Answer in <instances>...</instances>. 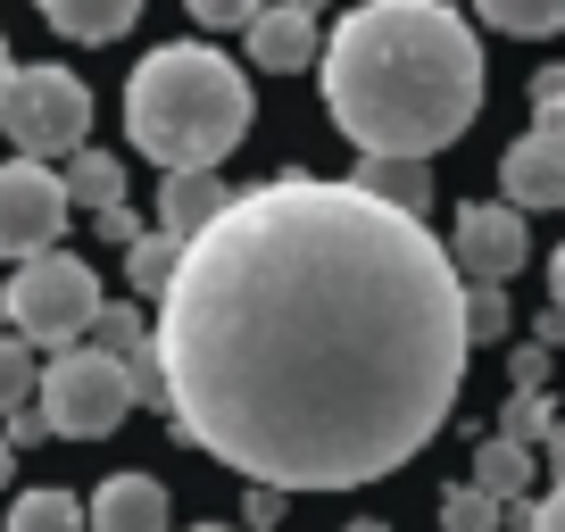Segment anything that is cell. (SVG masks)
<instances>
[{
	"instance_id": "cell-8",
	"label": "cell",
	"mask_w": 565,
	"mask_h": 532,
	"mask_svg": "<svg viewBox=\"0 0 565 532\" xmlns=\"http://www.w3.org/2000/svg\"><path fill=\"white\" fill-rule=\"evenodd\" d=\"M449 258H458L466 284H508V275H524V258H532L524 209H508V200H475V209H458Z\"/></svg>"
},
{
	"instance_id": "cell-26",
	"label": "cell",
	"mask_w": 565,
	"mask_h": 532,
	"mask_svg": "<svg viewBox=\"0 0 565 532\" xmlns=\"http://www.w3.org/2000/svg\"><path fill=\"white\" fill-rule=\"evenodd\" d=\"M183 9H192L209 34H233V25H249L258 9H275V0H183Z\"/></svg>"
},
{
	"instance_id": "cell-23",
	"label": "cell",
	"mask_w": 565,
	"mask_h": 532,
	"mask_svg": "<svg viewBox=\"0 0 565 532\" xmlns=\"http://www.w3.org/2000/svg\"><path fill=\"white\" fill-rule=\"evenodd\" d=\"M499 433L524 441V449H548V433H557V400H548V391H515L508 408H499Z\"/></svg>"
},
{
	"instance_id": "cell-40",
	"label": "cell",
	"mask_w": 565,
	"mask_h": 532,
	"mask_svg": "<svg viewBox=\"0 0 565 532\" xmlns=\"http://www.w3.org/2000/svg\"><path fill=\"white\" fill-rule=\"evenodd\" d=\"M300 9H317V0H300Z\"/></svg>"
},
{
	"instance_id": "cell-39",
	"label": "cell",
	"mask_w": 565,
	"mask_h": 532,
	"mask_svg": "<svg viewBox=\"0 0 565 532\" xmlns=\"http://www.w3.org/2000/svg\"><path fill=\"white\" fill-rule=\"evenodd\" d=\"M192 532H242V524H192Z\"/></svg>"
},
{
	"instance_id": "cell-5",
	"label": "cell",
	"mask_w": 565,
	"mask_h": 532,
	"mask_svg": "<svg viewBox=\"0 0 565 532\" xmlns=\"http://www.w3.org/2000/svg\"><path fill=\"white\" fill-rule=\"evenodd\" d=\"M100 308L108 300H100V284H92V266L75 258V249H42V258H25L18 275H9V333H25L51 358L75 350Z\"/></svg>"
},
{
	"instance_id": "cell-19",
	"label": "cell",
	"mask_w": 565,
	"mask_h": 532,
	"mask_svg": "<svg viewBox=\"0 0 565 532\" xmlns=\"http://www.w3.org/2000/svg\"><path fill=\"white\" fill-rule=\"evenodd\" d=\"M42 400V350L25 333H0V416H18Z\"/></svg>"
},
{
	"instance_id": "cell-25",
	"label": "cell",
	"mask_w": 565,
	"mask_h": 532,
	"mask_svg": "<svg viewBox=\"0 0 565 532\" xmlns=\"http://www.w3.org/2000/svg\"><path fill=\"white\" fill-rule=\"evenodd\" d=\"M532 125H541V134H565V67L532 75Z\"/></svg>"
},
{
	"instance_id": "cell-1",
	"label": "cell",
	"mask_w": 565,
	"mask_h": 532,
	"mask_svg": "<svg viewBox=\"0 0 565 532\" xmlns=\"http://www.w3.org/2000/svg\"><path fill=\"white\" fill-rule=\"evenodd\" d=\"M466 358L475 333L449 242L324 175L233 192L159 300L175 433L275 491L399 475L449 425Z\"/></svg>"
},
{
	"instance_id": "cell-18",
	"label": "cell",
	"mask_w": 565,
	"mask_h": 532,
	"mask_svg": "<svg viewBox=\"0 0 565 532\" xmlns=\"http://www.w3.org/2000/svg\"><path fill=\"white\" fill-rule=\"evenodd\" d=\"M67 200L92 209V216L117 209V200H125V159H108V150H75V159H67Z\"/></svg>"
},
{
	"instance_id": "cell-36",
	"label": "cell",
	"mask_w": 565,
	"mask_h": 532,
	"mask_svg": "<svg viewBox=\"0 0 565 532\" xmlns=\"http://www.w3.org/2000/svg\"><path fill=\"white\" fill-rule=\"evenodd\" d=\"M9 75H18V58H9V34H0V100H9Z\"/></svg>"
},
{
	"instance_id": "cell-22",
	"label": "cell",
	"mask_w": 565,
	"mask_h": 532,
	"mask_svg": "<svg viewBox=\"0 0 565 532\" xmlns=\"http://www.w3.org/2000/svg\"><path fill=\"white\" fill-rule=\"evenodd\" d=\"M150 341H159V324H141V308H125V300H108L92 317V350H108V358H141Z\"/></svg>"
},
{
	"instance_id": "cell-31",
	"label": "cell",
	"mask_w": 565,
	"mask_h": 532,
	"mask_svg": "<svg viewBox=\"0 0 565 532\" xmlns=\"http://www.w3.org/2000/svg\"><path fill=\"white\" fill-rule=\"evenodd\" d=\"M541 374H548V350L532 341V350H515V391H541Z\"/></svg>"
},
{
	"instance_id": "cell-35",
	"label": "cell",
	"mask_w": 565,
	"mask_h": 532,
	"mask_svg": "<svg viewBox=\"0 0 565 532\" xmlns=\"http://www.w3.org/2000/svg\"><path fill=\"white\" fill-rule=\"evenodd\" d=\"M9 482H18V449L0 441V491H9Z\"/></svg>"
},
{
	"instance_id": "cell-15",
	"label": "cell",
	"mask_w": 565,
	"mask_h": 532,
	"mask_svg": "<svg viewBox=\"0 0 565 532\" xmlns=\"http://www.w3.org/2000/svg\"><path fill=\"white\" fill-rule=\"evenodd\" d=\"M532 475H541V466H532V449H524V441H508V433H491V441L475 449V482H482L491 499H508V508L532 491Z\"/></svg>"
},
{
	"instance_id": "cell-21",
	"label": "cell",
	"mask_w": 565,
	"mask_h": 532,
	"mask_svg": "<svg viewBox=\"0 0 565 532\" xmlns=\"http://www.w3.org/2000/svg\"><path fill=\"white\" fill-rule=\"evenodd\" d=\"M508 524V499H491L482 482H449L441 491V532H499Z\"/></svg>"
},
{
	"instance_id": "cell-33",
	"label": "cell",
	"mask_w": 565,
	"mask_h": 532,
	"mask_svg": "<svg viewBox=\"0 0 565 532\" xmlns=\"http://www.w3.org/2000/svg\"><path fill=\"white\" fill-rule=\"evenodd\" d=\"M548 291H557V308H565V242H557V258H548Z\"/></svg>"
},
{
	"instance_id": "cell-32",
	"label": "cell",
	"mask_w": 565,
	"mask_h": 532,
	"mask_svg": "<svg viewBox=\"0 0 565 532\" xmlns=\"http://www.w3.org/2000/svg\"><path fill=\"white\" fill-rule=\"evenodd\" d=\"M532 341H541V350H565V308H548V317L532 324Z\"/></svg>"
},
{
	"instance_id": "cell-29",
	"label": "cell",
	"mask_w": 565,
	"mask_h": 532,
	"mask_svg": "<svg viewBox=\"0 0 565 532\" xmlns=\"http://www.w3.org/2000/svg\"><path fill=\"white\" fill-rule=\"evenodd\" d=\"M92 225H100V242H117V249H134V242H141V216H134V200H117V209H100V216H92Z\"/></svg>"
},
{
	"instance_id": "cell-11",
	"label": "cell",
	"mask_w": 565,
	"mask_h": 532,
	"mask_svg": "<svg viewBox=\"0 0 565 532\" xmlns=\"http://www.w3.org/2000/svg\"><path fill=\"white\" fill-rule=\"evenodd\" d=\"M225 209H233V192L216 167H183V175L159 183V233H175V242H200Z\"/></svg>"
},
{
	"instance_id": "cell-12",
	"label": "cell",
	"mask_w": 565,
	"mask_h": 532,
	"mask_svg": "<svg viewBox=\"0 0 565 532\" xmlns=\"http://www.w3.org/2000/svg\"><path fill=\"white\" fill-rule=\"evenodd\" d=\"M92 532H167V482L159 475H108L92 491Z\"/></svg>"
},
{
	"instance_id": "cell-37",
	"label": "cell",
	"mask_w": 565,
	"mask_h": 532,
	"mask_svg": "<svg viewBox=\"0 0 565 532\" xmlns=\"http://www.w3.org/2000/svg\"><path fill=\"white\" fill-rule=\"evenodd\" d=\"M350 532H391V524H374V515H358V524H350Z\"/></svg>"
},
{
	"instance_id": "cell-16",
	"label": "cell",
	"mask_w": 565,
	"mask_h": 532,
	"mask_svg": "<svg viewBox=\"0 0 565 532\" xmlns=\"http://www.w3.org/2000/svg\"><path fill=\"white\" fill-rule=\"evenodd\" d=\"M0 532H92V508L75 491H18Z\"/></svg>"
},
{
	"instance_id": "cell-10",
	"label": "cell",
	"mask_w": 565,
	"mask_h": 532,
	"mask_svg": "<svg viewBox=\"0 0 565 532\" xmlns=\"http://www.w3.org/2000/svg\"><path fill=\"white\" fill-rule=\"evenodd\" d=\"M242 34H249V67H266V75L317 67V9H300V0H275V9H258Z\"/></svg>"
},
{
	"instance_id": "cell-4",
	"label": "cell",
	"mask_w": 565,
	"mask_h": 532,
	"mask_svg": "<svg viewBox=\"0 0 565 532\" xmlns=\"http://www.w3.org/2000/svg\"><path fill=\"white\" fill-rule=\"evenodd\" d=\"M0 134L18 142V159H42V167L92 150V84L75 67H51V58L18 67L9 100H0Z\"/></svg>"
},
{
	"instance_id": "cell-14",
	"label": "cell",
	"mask_w": 565,
	"mask_h": 532,
	"mask_svg": "<svg viewBox=\"0 0 565 532\" xmlns=\"http://www.w3.org/2000/svg\"><path fill=\"white\" fill-rule=\"evenodd\" d=\"M350 183L374 192V200H391V209H407V216L433 209V167H424V159H358Z\"/></svg>"
},
{
	"instance_id": "cell-38",
	"label": "cell",
	"mask_w": 565,
	"mask_h": 532,
	"mask_svg": "<svg viewBox=\"0 0 565 532\" xmlns=\"http://www.w3.org/2000/svg\"><path fill=\"white\" fill-rule=\"evenodd\" d=\"M0 333H9V284H0Z\"/></svg>"
},
{
	"instance_id": "cell-30",
	"label": "cell",
	"mask_w": 565,
	"mask_h": 532,
	"mask_svg": "<svg viewBox=\"0 0 565 532\" xmlns=\"http://www.w3.org/2000/svg\"><path fill=\"white\" fill-rule=\"evenodd\" d=\"M524 532H565V475H557V491L532 508V524H524Z\"/></svg>"
},
{
	"instance_id": "cell-28",
	"label": "cell",
	"mask_w": 565,
	"mask_h": 532,
	"mask_svg": "<svg viewBox=\"0 0 565 532\" xmlns=\"http://www.w3.org/2000/svg\"><path fill=\"white\" fill-rule=\"evenodd\" d=\"M0 425H9V433H0L9 449H34V441H51V416H42V400H34V408H18V416H0Z\"/></svg>"
},
{
	"instance_id": "cell-3",
	"label": "cell",
	"mask_w": 565,
	"mask_h": 532,
	"mask_svg": "<svg viewBox=\"0 0 565 532\" xmlns=\"http://www.w3.org/2000/svg\"><path fill=\"white\" fill-rule=\"evenodd\" d=\"M125 134L167 175L225 167L249 134V75L209 42H159L125 84Z\"/></svg>"
},
{
	"instance_id": "cell-20",
	"label": "cell",
	"mask_w": 565,
	"mask_h": 532,
	"mask_svg": "<svg viewBox=\"0 0 565 532\" xmlns=\"http://www.w3.org/2000/svg\"><path fill=\"white\" fill-rule=\"evenodd\" d=\"M475 9H482V25H499V34H515V42L565 34V0H475Z\"/></svg>"
},
{
	"instance_id": "cell-24",
	"label": "cell",
	"mask_w": 565,
	"mask_h": 532,
	"mask_svg": "<svg viewBox=\"0 0 565 532\" xmlns=\"http://www.w3.org/2000/svg\"><path fill=\"white\" fill-rule=\"evenodd\" d=\"M466 333H475V341H508V333H515L508 284H466Z\"/></svg>"
},
{
	"instance_id": "cell-9",
	"label": "cell",
	"mask_w": 565,
	"mask_h": 532,
	"mask_svg": "<svg viewBox=\"0 0 565 532\" xmlns=\"http://www.w3.org/2000/svg\"><path fill=\"white\" fill-rule=\"evenodd\" d=\"M499 200L508 209H565V134H541L532 125L524 142H508V159H499Z\"/></svg>"
},
{
	"instance_id": "cell-17",
	"label": "cell",
	"mask_w": 565,
	"mask_h": 532,
	"mask_svg": "<svg viewBox=\"0 0 565 532\" xmlns=\"http://www.w3.org/2000/svg\"><path fill=\"white\" fill-rule=\"evenodd\" d=\"M183 249H192V242H175V233H141V242L125 249V284H134L141 300H167V284H175Z\"/></svg>"
},
{
	"instance_id": "cell-2",
	"label": "cell",
	"mask_w": 565,
	"mask_h": 532,
	"mask_svg": "<svg viewBox=\"0 0 565 532\" xmlns=\"http://www.w3.org/2000/svg\"><path fill=\"white\" fill-rule=\"evenodd\" d=\"M324 108L358 159H433L482 117V42L449 0H358L324 42Z\"/></svg>"
},
{
	"instance_id": "cell-7",
	"label": "cell",
	"mask_w": 565,
	"mask_h": 532,
	"mask_svg": "<svg viewBox=\"0 0 565 532\" xmlns=\"http://www.w3.org/2000/svg\"><path fill=\"white\" fill-rule=\"evenodd\" d=\"M75 200H67V175H51L42 159H9L0 167V258H42V249H58V233H67Z\"/></svg>"
},
{
	"instance_id": "cell-34",
	"label": "cell",
	"mask_w": 565,
	"mask_h": 532,
	"mask_svg": "<svg viewBox=\"0 0 565 532\" xmlns=\"http://www.w3.org/2000/svg\"><path fill=\"white\" fill-rule=\"evenodd\" d=\"M548 466L565 475V416H557V433H548Z\"/></svg>"
},
{
	"instance_id": "cell-6",
	"label": "cell",
	"mask_w": 565,
	"mask_h": 532,
	"mask_svg": "<svg viewBox=\"0 0 565 532\" xmlns=\"http://www.w3.org/2000/svg\"><path fill=\"white\" fill-rule=\"evenodd\" d=\"M134 374H125V358L108 350H58L51 366H42V416H51L58 441H108V433L134 416Z\"/></svg>"
},
{
	"instance_id": "cell-27",
	"label": "cell",
	"mask_w": 565,
	"mask_h": 532,
	"mask_svg": "<svg viewBox=\"0 0 565 532\" xmlns=\"http://www.w3.org/2000/svg\"><path fill=\"white\" fill-rule=\"evenodd\" d=\"M282 508H291V491H275V482H249V499H242V532H275V524H282Z\"/></svg>"
},
{
	"instance_id": "cell-13",
	"label": "cell",
	"mask_w": 565,
	"mask_h": 532,
	"mask_svg": "<svg viewBox=\"0 0 565 532\" xmlns=\"http://www.w3.org/2000/svg\"><path fill=\"white\" fill-rule=\"evenodd\" d=\"M34 9H42L67 42H117L125 25L141 18V0H34Z\"/></svg>"
}]
</instances>
